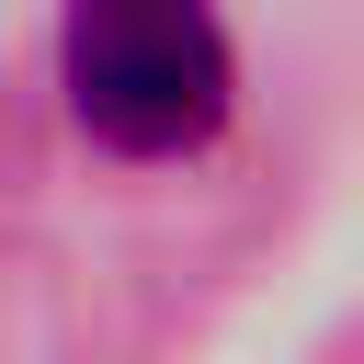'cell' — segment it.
Returning <instances> with one entry per match:
<instances>
[{
	"label": "cell",
	"instance_id": "1",
	"mask_svg": "<svg viewBox=\"0 0 364 364\" xmlns=\"http://www.w3.org/2000/svg\"><path fill=\"white\" fill-rule=\"evenodd\" d=\"M57 68H68V114L125 159H182L239 102V57L205 0H80Z\"/></svg>",
	"mask_w": 364,
	"mask_h": 364
}]
</instances>
